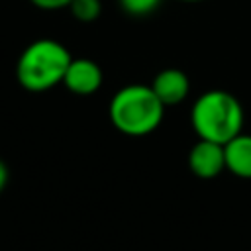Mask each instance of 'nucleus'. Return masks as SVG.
Returning <instances> with one entry per match:
<instances>
[{
    "label": "nucleus",
    "instance_id": "f257e3e1",
    "mask_svg": "<svg viewBox=\"0 0 251 251\" xmlns=\"http://www.w3.org/2000/svg\"><path fill=\"white\" fill-rule=\"evenodd\" d=\"M112 126L129 137H143L155 131L165 116V104L147 84H127L120 88L108 106Z\"/></svg>",
    "mask_w": 251,
    "mask_h": 251
},
{
    "label": "nucleus",
    "instance_id": "f03ea898",
    "mask_svg": "<svg viewBox=\"0 0 251 251\" xmlns=\"http://www.w3.org/2000/svg\"><path fill=\"white\" fill-rule=\"evenodd\" d=\"M243 120L241 102L227 90L202 92L190 110V124L196 135L220 145L241 133Z\"/></svg>",
    "mask_w": 251,
    "mask_h": 251
},
{
    "label": "nucleus",
    "instance_id": "7ed1b4c3",
    "mask_svg": "<svg viewBox=\"0 0 251 251\" xmlns=\"http://www.w3.org/2000/svg\"><path fill=\"white\" fill-rule=\"evenodd\" d=\"M73 57L69 49L55 39H37L29 43L16 65L18 82L29 92H43L63 82Z\"/></svg>",
    "mask_w": 251,
    "mask_h": 251
},
{
    "label": "nucleus",
    "instance_id": "20e7f679",
    "mask_svg": "<svg viewBox=\"0 0 251 251\" xmlns=\"http://www.w3.org/2000/svg\"><path fill=\"white\" fill-rule=\"evenodd\" d=\"M188 169L198 178H214L226 169L224 145L200 139L188 153Z\"/></svg>",
    "mask_w": 251,
    "mask_h": 251
},
{
    "label": "nucleus",
    "instance_id": "39448f33",
    "mask_svg": "<svg viewBox=\"0 0 251 251\" xmlns=\"http://www.w3.org/2000/svg\"><path fill=\"white\" fill-rule=\"evenodd\" d=\"M102 80H104V75L98 63H94L92 59H73L65 73L63 84L73 94L90 96L102 86Z\"/></svg>",
    "mask_w": 251,
    "mask_h": 251
},
{
    "label": "nucleus",
    "instance_id": "423d86ee",
    "mask_svg": "<svg viewBox=\"0 0 251 251\" xmlns=\"http://www.w3.org/2000/svg\"><path fill=\"white\" fill-rule=\"evenodd\" d=\"M151 88L165 106H175L188 96L190 80L180 69H165L153 78Z\"/></svg>",
    "mask_w": 251,
    "mask_h": 251
},
{
    "label": "nucleus",
    "instance_id": "0eeeda50",
    "mask_svg": "<svg viewBox=\"0 0 251 251\" xmlns=\"http://www.w3.org/2000/svg\"><path fill=\"white\" fill-rule=\"evenodd\" d=\"M226 169L239 178H251V135L239 133L224 145Z\"/></svg>",
    "mask_w": 251,
    "mask_h": 251
},
{
    "label": "nucleus",
    "instance_id": "6e6552de",
    "mask_svg": "<svg viewBox=\"0 0 251 251\" xmlns=\"http://www.w3.org/2000/svg\"><path fill=\"white\" fill-rule=\"evenodd\" d=\"M69 8L78 22H94L102 12V0H73Z\"/></svg>",
    "mask_w": 251,
    "mask_h": 251
},
{
    "label": "nucleus",
    "instance_id": "1a4fd4ad",
    "mask_svg": "<svg viewBox=\"0 0 251 251\" xmlns=\"http://www.w3.org/2000/svg\"><path fill=\"white\" fill-rule=\"evenodd\" d=\"M122 10L129 16L141 18V16H149L157 10V6L161 4V0H118Z\"/></svg>",
    "mask_w": 251,
    "mask_h": 251
},
{
    "label": "nucleus",
    "instance_id": "9d476101",
    "mask_svg": "<svg viewBox=\"0 0 251 251\" xmlns=\"http://www.w3.org/2000/svg\"><path fill=\"white\" fill-rule=\"evenodd\" d=\"M29 2L41 10H59V8L71 6L73 0H29Z\"/></svg>",
    "mask_w": 251,
    "mask_h": 251
},
{
    "label": "nucleus",
    "instance_id": "9b49d317",
    "mask_svg": "<svg viewBox=\"0 0 251 251\" xmlns=\"http://www.w3.org/2000/svg\"><path fill=\"white\" fill-rule=\"evenodd\" d=\"M8 178H10V171H8V165L0 159V192L6 188L8 184Z\"/></svg>",
    "mask_w": 251,
    "mask_h": 251
},
{
    "label": "nucleus",
    "instance_id": "f8f14e48",
    "mask_svg": "<svg viewBox=\"0 0 251 251\" xmlns=\"http://www.w3.org/2000/svg\"><path fill=\"white\" fill-rule=\"evenodd\" d=\"M180 2H202V0H180Z\"/></svg>",
    "mask_w": 251,
    "mask_h": 251
}]
</instances>
